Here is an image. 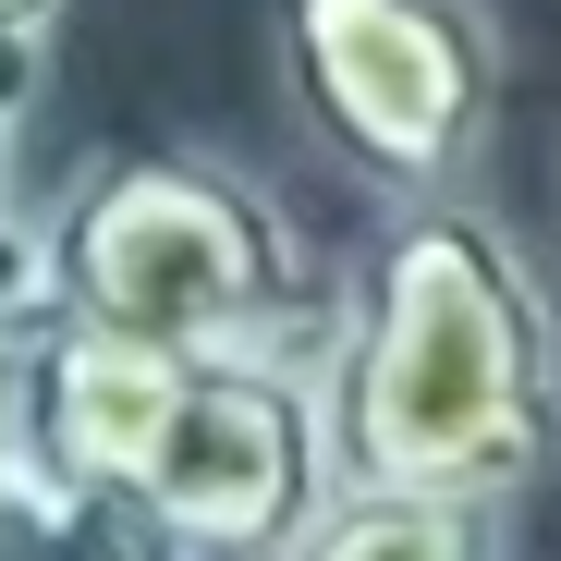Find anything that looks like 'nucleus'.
<instances>
[{
	"mask_svg": "<svg viewBox=\"0 0 561 561\" xmlns=\"http://www.w3.org/2000/svg\"><path fill=\"white\" fill-rule=\"evenodd\" d=\"M37 85H49V37H0V330L49 318V220L13 196V147H25Z\"/></svg>",
	"mask_w": 561,
	"mask_h": 561,
	"instance_id": "obj_7",
	"label": "nucleus"
},
{
	"mask_svg": "<svg viewBox=\"0 0 561 561\" xmlns=\"http://www.w3.org/2000/svg\"><path fill=\"white\" fill-rule=\"evenodd\" d=\"M183 391V342L147 330H99V318H37L25 366H13V451L37 463L49 489H111L147 477V439Z\"/></svg>",
	"mask_w": 561,
	"mask_h": 561,
	"instance_id": "obj_5",
	"label": "nucleus"
},
{
	"mask_svg": "<svg viewBox=\"0 0 561 561\" xmlns=\"http://www.w3.org/2000/svg\"><path fill=\"white\" fill-rule=\"evenodd\" d=\"M342 489L513 501L561 451V306L477 196H415L318 366Z\"/></svg>",
	"mask_w": 561,
	"mask_h": 561,
	"instance_id": "obj_1",
	"label": "nucleus"
},
{
	"mask_svg": "<svg viewBox=\"0 0 561 561\" xmlns=\"http://www.w3.org/2000/svg\"><path fill=\"white\" fill-rule=\"evenodd\" d=\"M49 561H196V549H183V525H171L135 477H111V489H61Z\"/></svg>",
	"mask_w": 561,
	"mask_h": 561,
	"instance_id": "obj_8",
	"label": "nucleus"
},
{
	"mask_svg": "<svg viewBox=\"0 0 561 561\" xmlns=\"http://www.w3.org/2000/svg\"><path fill=\"white\" fill-rule=\"evenodd\" d=\"M61 25V0H0V37H49Z\"/></svg>",
	"mask_w": 561,
	"mask_h": 561,
	"instance_id": "obj_10",
	"label": "nucleus"
},
{
	"mask_svg": "<svg viewBox=\"0 0 561 561\" xmlns=\"http://www.w3.org/2000/svg\"><path fill=\"white\" fill-rule=\"evenodd\" d=\"M13 366H25V330H0V439H13Z\"/></svg>",
	"mask_w": 561,
	"mask_h": 561,
	"instance_id": "obj_11",
	"label": "nucleus"
},
{
	"mask_svg": "<svg viewBox=\"0 0 561 561\" xmlns=\"http://www.w3.org/2000/svg\"><path fill=\"white\" fill-rule=\"evenodd\" d=\"M280 561H501V501L451 489H330Z\"/></svg>",
	"mask_w": 561,
	"mask_h": 561,
	"instance_id": "obj_6",
	"label": "nucleus"
},
{
	"mask_svg": "<svg viewBox=\"0 0 561 561\" xmlns=\"http://www.w3.org/2000/svg\"><path fill=\"white\" fill-rule=\"evenodd\" d=\"M49 306L183 342V354H232V342L330 354L342 342V306L306 294L294 220L268 208V183H244L208 147H123L85 171L49 220Z\"/></svg>",
	"mask_w": 561,
	"mask_h": 561,
	"instance_id": "obj_2",
	"label": "nucleus"
},
{
	"mask_svg": "<svg viewBox=\"0 0 561 561\" xmlns=\"http://www.w3.org/2000/svg\"><path fill=\"white\" fill-rule=\"evenodd\" d=\"M280 85L379 196H463L501 123L489 0H280Z\"/></svg>",
	"mask_w": 561,
	"mask_h": 561,
	"instance_id": "obj_3",
	"label": "nucleus"
},
{
	"mask_svg": "<svg viewBox=\"0 0 561 561\" xmlns=\"http://www.w3.org/2000/svg\"><path fill=\"white\" fill-rule=\"evenodd\" d=\"M330 354H280V342H232V354H183V391L147 439V501L183 525L196 561H280L318 501L342 489L330 463Z\"/></svg>",
	"mask_w": 561,
	"mask_h": 561,
	"instance_id": "obj_4",
	"label": "nucleus"
},
{
	"mask_svg": "<svg viewBox=\"0 0 561 561\" xmlns=\"http://www.w3.org/2000/svg\"><path fill=\"white\" fill-rule=\"evenodd\" d=\"M49 525H61V489L0 439V561H49Z\"/></svg>",
	"mask_w": 561,
	"mask_h": 561,
	"instance_id": "obj_9",
	"label": "nucleus"
}]
</instances>
